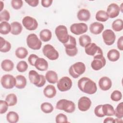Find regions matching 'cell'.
I'll use <instances>...</instances> for the list:
<instances>
[{"label":"cell","mask_w":123,"mask_h":123,"mask_svg":"<svg viewBox=\"0 0 123 123\" xmlns=\"http://www.w3.org/2000/svg\"><path fill=\"white\" fill-rule=\"evenodd\" d=\"M79 89L83 92L92 95L97 91V86L95 82L86 77L80 78L77 83Z\"/></svg>","instance_id":"cell-1"},{"label":"cell","mask_w":123,"mask_h":123,"mask_svg":"<svg viewBox=\"0 0 123 123\" xmlns=\"http://www.w3.org/2000/svg\"><path fill=\"white\" fill-rule=\"evenodd\" d=\"M28 77L31 83L34 84L38 87H41L46 83V78L42 74H39L35 70H31L29 72Z\"/></svg>","instance_id":"cell-2"},{"label":"cell","mask_w":123,"mask_h":123,"mask_svg":"<svg viewBox=\"0 0 123 123\" xmlns=\"http://www.w3.org/2000/svg\"><path fill=\"white\" fill-rule=\"evenodd\" d=\"M56 109L64 111L67 113H72L75 110V105L72 101L66 99H62L57 102Z\"/></svg>","instance_id":"cell-3"},{"label":"cell","mask_w":123,"mask_h":123,"mask_svg":"<svg viewBox=\"0 0 123 123\" xmlns=\"http://www.w3.org/2000/svg\"><path fill=\"white\" fill-rule=\"evenodd\" d=\"M65 47L66 53L70 57H74L78 53V49L76 47V41L74 37L69 35L68 41L63 44Z\"/></svg>","instance_id":"cell-4"},{"label":"cell","mask_w":123,"mask_h":123,"mask_svg":"<svg viewBox=\"0 0 123 123\" xmlns=\"http://www.w3.org/2000/svg\"><path fill=\"white\" fill-rule=\"evenodd\" d=\"M86 65L82 62H76L72 65L69 69V73L71 76L77 78L86 71Z\"/></svg>","instance_id":"cell-5"},{"label":"cell","mask_w":123,"mask_h":123,"mask_svg":"<svg viewBox=\"0 0 123 123\" xmlns=\"http://www.w3.org/2000/svg\"><path fill=\"white\" fill-rule=\"evenodd\" d=\"M55 33L58 39L63 44L68 41L69 35H68L67 28L65 25H60L57 26L55 30Z\"/></svg>","instance_id":"cell-6"},{"label":"cell","mask_w":123,"mask_h":123,"mask_svg":"<svg viewBox=\"0 0 123 123\" xmlns=\"http://www.w3.org/2000/svg\"><path fill=\"white\" fill-rule=\"evenodd\" d=\"M26 43L28 47L33 50L39 49L42 45L41 41L38 38L37 35L34 33L28 35L26 38Z\"/></svg>","instance_id":"cell-7"},{"label":"cell","mask_w":123,"mask_h":123,"mask_svg":"<svg viewBox=\"0 0 123 123\" xmlns=\"http://www.w3.org/2000/svg\"><path fill=\"white\" fill-rule=\"evenodd\" d=\"M44 55L50 60L54 61L58 59L59 54L58 51L50 44L44 45L42 49Z\"/></svg>","instance_id":"cell-8"},{"label":"cell","mask_w":123,"mask_h":123,"mask_svg":"<svg viewBox=\"0 0 123 123\" xmlns=\"http://www.w3.org/2000/svg\"><path fill=\"white\" fill-rule=\"evenodd\" d=\"M0 83L4 88L12 89L15 86L16 78L11 74H4L1 78Z\"/></svg>","instance_id":"cell-9"},{"label":"cell","mask_w":123,"mask_h":123,"mask_svg":"<svg viewBox=\"0 0 123 123\" xmlns=\"http://www.w3.org/2000/svg\"><path fill=\"white\" fill-rule=\"evenodd\" d=\"M72 85V81L70 78L68 76H63L58 81L57 86L60 91L65 92L70 90Z\"/></svg>","instance_id":"cell-10"},{"label":"cell","mask_w":123,"mask_h":123,"mask_svg":"<svg viewBox=\"0 0 123 123\" xmlns=\"http://www.w3.org/2000/svg\"><path fill=\"white\" fill-rule=\"evenodd\" d=\"M93 58L91 63V67L94 70L98 71L105 66L106 61L103 55L95 56Z\"/></svg>","instance_id":"cell-11"},{"label":"cell","mask_w":123,"mask_h":123,"mask_svg":"<svg viewBox=\"0 0 123 123\" xmlns=\"http://www.w3.org/2000/svg\"><path fill=\"white\" fill-rule=\"evenodd\" d=\"M85 51L87 55L93 56V57L97 55H103V51L101 49L94 43L91 42L87 45L85 47Z\"/></svg>","instance_id":"cell-12"},{"label":"cell","mask_w":123,"mask_h":123,"mask_svg":"<svg viewBox=\"0 0 123 123\" xmlns=\"http://www.w3.org/2000/svg\"><path fill=\"white\" fill-rule=\"evenodd\" d=\"M22 22L23 26L28 30H35L38 27V23L36 19L29 16L24 17Z\"/></svg>","instance_id":"cell-13"},{"label":"cell","mask_w":123,"mask_h":123,"mask_svg":"<svg viewBox=\"0 0 123 123\" xmlns=\"http://www.w3.org/2000/svg\"><path fill=\"white\" fill-rule=\"evenodd\" d=\"M88 26L84 23H74L70 26L71 32L75 35H80L87 32Z\"/></svg>","instance_id":"cell-14"},{"label":"cell","mask_w":123,"mask_h":123,"mask_svg":"<svg viewBox=\"0 0 123 123\" xmlns=\"http://www.w3.org/2000/svg\"><path fill=\"white\" fill-rule=\"evenodd\" d=\"M102 37L104 42L108 46H111L113 44L116 39L115 33L111 29L105 30L102 34Z\"/></svg>","instance_id":"cell-15"},{"label":"cell","mask_w":123,"mask_h":123,"mask_svg":"<svg viewBox=\"0 0 123 123\" xmlns=\"http://www.w3.org/2000/svg\"><path fill=\"white\" fill-rule=\"evenodd\" d=\"M92 102L90 99L86 97H81L78 101V108L81 111H86L91 107Z\"/></svg>","instance_id":"cell-16"},{"label":"cell","mask_w":123,"mask_h":123,"mask_svg":"<svg viewBox=\"0 0 123 123\" xmlns=\"http://www.w3.org/2000/svg\"><path fill=\"white\" fill-rule=\"evenodd\" d=\"M120 10L119 6L116 3H112L110 4L107 9V13L109 18H114L118 16Z\"/></svg>","instance_id":"cell-17"},{"label":"cell","mask_w":123,"mask_h":123,"mask_svg":"<svg viewBox=\"0 0 123 123\" xmlns=\"http://www.w3.org/2000/svg\"><path fill=\"white\" fill-rule=\"evenodd\" d=\"M98 86L100 89L102 90L107 91L111 88L112 82L110 78L107 76H103L99 80Z\"/></svg>","instance_id":"cell-18"},{"label":"cell","mask_w":123,"mask_h":123,"mask_svg":"<svg viewBox=\"0 0 123 123\" xmlns=\"http://www.w3.org/2000/svg\"><path fill=\"white\" fill-rule=\"evenodd\" d=\"M104 28V25L99 22H94L90 24L89 29L90 32L94 35H98L101 33Z\"/></svg>","instance_id":"cell-19"},{"label":"cell","mask_w":123,"mask_h":123,"mask_svg":"<svg viewBox=\"0 0 123 123\" xmlns=\"http://www.w3.org/2000/svg\"><path fill=\"white\" fill-rule=\"evenodd\" d=\"M34 66L39 71H45L48 69L49 64L45 59L42 58H38Z\"/></svg>","instance_id":"cell-20"},{"label":"cell","mask_w":123,"mask_h":123,"mask_svg":"<svg viewBox=\"0 0 123 123\" xmlns=\"http://www.w3.org/2000/svg\"><path fill=\"white\" fill-rule=\"evenodd\" d=\"M91 16L90 12L86 9H82L78 11L77 17L78 19L81 21H87L90 19Z\"/></svg>","instance_id":"cell-21"},{"label":"cell","mask_w":123,"mask_h":123,"mask_svg":"<svg viewBox=\"0 0 123 123\" xmlns=\"http://www.w3.org/2000/svg\"><path fill=\"white\" fill-rule=\"evenodd\" d=\"M56 90L55 86L51 85L47 86L43 90L44 96L48 98H53L56 95Z\"/></svg>","instance_id":"cell-22"},{"label":"cell","mask_w":123,"mask_h":123,"mask_svg":"<svg viewBox=\"0 0 123 123\" xmlns=\"http://www.w3.org/2000/svg\"><path fill=\"white\" fill-rule=\"evenodd\" d=\"M46 80L50 84H54L58 81V77L57 74L54 71H48L45 74Z\"/></svg>","instance_id":"cell-23"},{"label":"cell","mask_w":123,"mask_h":123,"mask_svg":"<svg viewBox=\"0 0 123 123\" xmlns=\"http://www.w3.org/2000/svg\"><path fill=\"white\" fill-rule=\"evenodd\" d=\"M11 33L13 35H19L22 31L23 27L21 23L18 22H13L11 24Z\"/></svg>","instance_id":"cell-24"},{"label":"cell","mask_w":123,"mask_h":123,"mask_svg":"<svg viewBox=\"0 0 123 123\" xmlns=\"http://www.w3.org/2000/svg\"><path fill=\"white\" fill-rule=\"evenodd\" d=\"M16 84L15 86L18 89H23L26 85V79L22 75H18L16 76Z\"/></svg>","instance_id":"cell-25"},{"label":"cell","mask_w":123,"mask_h":123,"mask_svg":"<svg viewBox=\"0 0 123 123\" xmlns=\"http://www.w3.org/2000/svg\"><path fill=\"white\" fill-rule=\"evenodd\" d=\"M107 56L109 61L114 62L119 59L120 54L118 50L116 49H111L108 52Z\"/></svg>","instance_id":"cell-26"},{"label":"cell","mask_w":123,"mask_h":123,"mask_svg":"<svg viewBox=\"0 0 123 123\" xmlns=\"http://www.w3.org/2000/svg\"><path fill=\"white\" fill-rule=\"evenodd\" d=\"M39 37L40 39L43 42L49 41L52 37L51 32L48 29L42 30L39 33Z\"/></svg>","instance_id":"cell-27"},{"label":"cell","mask_w":123,"mask_h":123,"mask_svg":"<svg viewBox=\"0 0 123 123\" xmlns=\"http://www.w3.org/2000/svg\"><path fill=\"white\" fill-rule=\"evenodd\" d=\"M0 51L1 52L6 53L9 51L11 49V44L5 40L2 37H0Z\"/></svg>","instance_id":"cell-28"},{"label":"cell","mask_w":123,"mask_h":123,"mask_svg":"<svg viewBox=\"0 0 123 123\" xmlns=\"http://www.w3.org/2000/svg\"><path fill=\"white\" fill-rule=\"evenodd\" d=\"M2 69L6 72H10L14 68V63L10 60L5 59L2 61L1 63Z\"/></svg>","instance_id":"cell-29"},{"label":"cell","mask_w":123,"mask_h":123,"mask_svg":"<svg viewBox=\"0 0 123 123\" xmlns=\"http://www.w3.org/2000/svg\"><path fill=\"white\" fill-rule=\"evenodd\" d=\"M102 109L105 116H111L114 115V109L111 105L109 104L102 105Z\"/></svg>","instance_id":"cell-30"},{"label":"cell","mask_w":123,"mask_h":123,"mask_svg":"<svg viewBox=\"0 0 123 123\" xmlns=\"http://www.w3.org/2000/svg\"><path fill=\"white\" fill-rule=\"evenodd\" d=\"M11 26L7 22H2L0 24V33L2 35H7L11 32Z\"/></svg>","instance_id":"cell-31"},{"label":"cell","mask_w":123,"mask_h":123,"mask_svg":"<svg viewBox=\"0 0 123 123\" xmlns=\"http://www.w3.org/2000/svg\"><path fill=\"white\" fill-rule=\"evenodd\" d=\"M19 115L15 111H9L6 115V120L10 123H16L19 121Z\"/></svg>","instance_id":"cell-32"},{"label":"cell","mask_w":123,"mask_h":123,"mask_svg":"<svg viewBox=\"0 0 123 123\" xmlns=\"http://www.w3.org/2000/svg\"><path fill=\"white\" fill-rule=\"evenodd\" d=\"M96 19L99 22H104L109 19L108 15L105 11L99 10L98 11L95 16Z\"/></svg>","instance_id":"cell-33"},{"label":"cell","mask_w":123,"mask_h":123,"mask_svg":"<svg viewBox=\"0 0 123 123\" xmlns=\"http://www.w3.org/2000/svg\"><path fill=\"white\" fill-rule=\"evenodd\" d=\"M15 54L18 58L22 59L26 58L28 54V52L25 48L20 47L16 49Z\"/></svg>","instance_id":"cell-34"},{"label":"cell","mask_w":123,"mask_h":123,"mask_svg":"<svg viewBox=\"0 0 123 123\" xmlns=\"http://www.w3.org/2000/svg\"><path fill=\"white\" fill-rule=\"evenodd\" d=\"M112 29L116 32H119L123 29V21L121 19H117L114 20L111 25Z\"/></svg>","instance_id":"cell-35"},{"label":"cell","mask_w":123,"mask_h":123,"mask_svg":"<svg viewBox=\"0 0 123 123\" xmlns=\"http://www.w3.org/2000/svg\"><path fill=\"white\" fill-rule=\"evenodd\" d=\"M91 42V37L87 35H82L79 37V45L82 47H85Z\"/></svg>","instance_id":"cell-36"},{"label":"cell","mask_w":123,"mask_h":123,"mask_svg":"<svg viewBox=\"0 0 123 123\" xmlns=\"http://www.w3.org/2000/svg\"><path fill=\"white\" fill-rule=\"evenodd\" d=\"M5 100L8 103L9 106H13L16 105L17 102V98L15 94L11 93L6 96Z\"/></svg>","instance_id":"cell-37"},{"label":"cell","mask_w":123,"mask_h":123,"mask_svg":"<svg viewBox=\"0 0 123 123\" xmlns=\"http://www.w3.org/2000/svg\"><path fill=\"white\" fill-rule=\"evenodd\" d=\"M40 109L44 113H50L53 111L54 108L51 103L45 102L41 104Z\"/></svg>","instance_id":"cell-38"},{"label":"cell","mask_w":123,"mask_h":123,"mask_svg":"<svg viewBox=\"0 0 123 123\" xmlns=\"http://www.w3.org/2000/svg\"><path fill=\"white\" fill-rule=\"evenodd\" d=\"M115 116L120 119H122L123 117V102H121L118 104L115 110H114Z\"/></svg>","instance_id":"cell-39"},{"label":"cell","mask_w":123,"mask_h":123,"mask_svg":"<svg viewBox=\"0 0 123 123\" xmlns=\"http://www.w3.org/2000/svg\"><path fill=\"white\" fill-rule=\"evenodd\" d=\"M28 64L25 61H20L16 65V69L20 73H24L25 72L28 68Z\"/></svg>","instance_id":"cell-40"},{"label":"cell","mask_w":123,"mask_h":123,"mask_svg":"<svg viewBox=\"0 0 123 123\" xmlns=\"http://www.w3.org/2000/svg\"><path fill=\"white\" fill-rule=\"evenodd\" d=\"M122 98V94L121 91L115 90H114L111 95V98L113 101H119Z\"/></svg>","instance_id":"cell-41"},{"label":"cell","mask_w":123,"mask_h":123,"mask_svg":"<svg viewBox=\"0 0 123 123\" xmlns=\"http://www.w3.org/2000/svg\"><path fill=\"white\" fill-rule=\"evenodd\" d=\"M10 19V14L8 11L7 10H3L0 13V21L7 22Z\"/></svg>","instance_id":"cell-42"},{"label":"cell","mask_w":123,"mask_h":123,"mask_svg":"<svg viewBox=\"0 0 123 123\" xmlns=\"http://www.w3.org/2000/svg\"><path fill=\"white\" fill-rule=\"evenodd\" d=\"M55 121L57 123H68L67 116L63 113H59L55 117Z\"/></svg>","instance_id":"cell-43"},{"label":"cell","mask_w":123,"mask_h":123,"mask_svg":"<svg viewBox=\"0 0 123 123\" xmlns=\"http://www.w3.org/2000/svg\"><path fill=\"white\" fill-rule=\"evenodd\" d=\"M9 105L6 100H0V113H5L8 110Z\"/></svg>","instance_id":"cell-44"},{"label":"cell","mask_w":123,"mask_h":123,"mask_svg":"<svg viewBox=\"0 0 123 123\" xmlns=\"http://www.w3.org/2000/svg\"><path fill=\"white\" fill-rule=\"evenodd\" d=\"M23 5V2L22 0H12L11 1V5L15 10L21 9Z\"/></svg>","instance_id":"cell-45"},{"label":"cell","mask_w":123,"mask_h":123,"mask_svg":"<svg viewBox=\"0 0 123 123\" xmlns=\"http://www.w3.org/2000/svg\"><path fill=\"white\" fill-rule=\"evenodd\" d=\"M102 105H99L96 106L94 109V113L95 115L98 117L101 118L105 116L102 111Z\"/></svg>","instance_id":"cell-46"},{"label":"cell","mask_w":123,"mask_h":123,"mask_svg":"<svg viewBox=\"0 0 123 123\" xmlns=\"http://www.w3.org/2000/svg\"><path fill=\"white\" fill-rule=\"evenodd\" d=\"M39 57L36 54H32L29 55L28 58V61L29 64L32 66H35V63Z\"/></svg>","instance_id":"cell-47"},{"label":"cell","mask_w":123,"mask_h":123,"mask_svg":"<svg viewBox=\"0 0 123 123\" xmlns=\"http://www.w3.org/2000/svg\"><path fill=\"white\" fill-rule=\"evenodd\" d=\"M41 5L43 7L45 8H48L51 6L53 2V0H42Z\"/></svg>","instance_id":"cell-48"},{"label":"cell","mask_w":123,"mask_h":123,"mask_svg":"<svg viewBox=\"0 0 123 123\" xmlns=\"http://www.w3.org/2000/svg\"><path fill=\"white\" fill-rule=\"evenodd\" d=\"M117 48L118 49L122 51L123 50V37L121 36L120 37L117 41Z\"/></svg>","instance_id":"cell-49"},{"label":"cell","mask_w":123,"mask_h":123,"mask_svg":"<svg viewBox=\"0 0 123 123\" xmlns=\"http://www.w3.org/2000/svg\"><path fill=\"white\" fill-rule=\"evenodd\" d=\"M25 2H26L29 5L35 7L38 5L39 3L38 0H25Z\"/></svg>","instance_id":"cell-50"},{"label":"cell","mask_w":123,"mask_h":123,"mask_svg":"<svg viewBox=\"0 0 123 123\" xmlns=\"http://www.w3.org/2000/svg\"><path fill=\"white\" fill-rule=\"evenodd\" d=\"M104 123H114V118L110 117H108L106 118L103 121Z\"/></svg>","instance_id":"cell-51"},{"label":"cell","mask_w":123,"mask_h":123,"mask_svg":"<svg viewBox=\"0 0 123 123\" xmlns=\"http://www.w3.org/2000/svg\"><path fill=\"white\" fill-rule=\"evenodd\" d=\"M123 120L121 119L120 118H117L114 119V123H120V122H123Z\"/></svg>","instance_id":"cell-52"},{"label":"cell","mask_w":123,"mask_h":123,"mask_svg":"<svg viewBox=\"0 0 123 123\" xmlns=\"http://www.w3.org/2000/svg\"><path fill=\"white\" fill-rule=\"evenodd\" d=\"M0 3H1V8H0V12H1L2 11L3 8V6H4V4L3 3V2L2 1H0Z\"/></svg>","instance_id":"cell-53"},{"label":"cell","mask_w":123,"mask_h":123,"mask_svg":"<svg viewBox=\"0 0 123 123\" xmlns=\"http://www.w3.org/2000/svg\"><path fill=\"white\" fill-rule=\"evenodd\" d=\"M123 3H121V5H120V6H119V8H120V11L123 12V9H122V6H123Z\"/></svg>","instance_id":"cell-54"}]
</instances>
